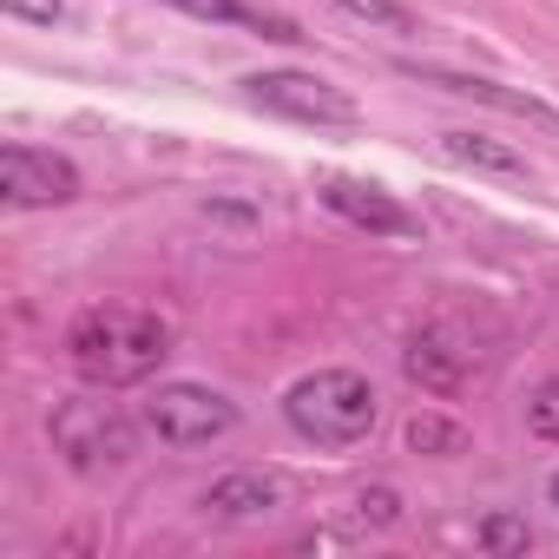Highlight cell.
<instances>
[{
	"mask_svg": "<svg viewBox=\"0 0 559 559\" xmlns=\"http://www.w3.org/2000/svg\"><path fill=\"white\" fill-rule=\"evenodd\" d=\"M408 448H421V454H461L467 435H461L454 421H441V415H415V421H408Z\"/></svg>",
	"mask_w": 559,
	"mask_h": 559,
	"instance_id": "13",
	"label": "cell"
},
{
	"mask_svg": "<svg viewBox=\"0 0 559 559\" xmlns=\"http://www.w3.org/2000/svg\"><path fill=\"white\" fill-rule=\"evenodd\" d=\"M165 8L198 14V21H217V27H250L263 40H297V27L284 14H263V8H250V0H165Z\"/></svg>",
	"mask_w": 559,
	"mask_h": 559,
	"instance_id": "10",
	"label": "cell"
},
{
	"mask_svg": "<svg viewBox=\"0 0 559 559\" xmlns=\"http://www.w3.org/2000/svg\"><path fill=\"white\" fill-rule=\"evenodd\" d=\"M546 493H552V507H559V474H552V487H546Z\"/></svg>",
	"mask_w": 559,
	"mask_h": 559,
	"instance_id": "18",
	"label": "cell"
},
{
	"mask_svg": "<svg viewBox=\"0 0 559 559\" xmlns=\"http://www.w3.org/2000/svg\"><path fill=\"white\" fill-rule=\"evenodd\" d=\"M284 415L317 448H356L376 428V389L356 369H317L284 395Z\"/></svg>",
	"mask_w": 559,
	"mask_h": 559,
	"instance_id": "2",
	"label": "cell"
},
{
	"mask_svg": "<svg viewBox=\"0 0 559 559\" xmlns=\"http://www.w3.org/2000/svg\"><path fill=\"white\" fill-rule=\"evenodd\" d=\"M53 448L73 461V467H99V461H126L139 448V428L112 408V402H93V395H73L53 408Z\"/></svg>",
	"mask_w": 559,
	"mask_h": 559,
	"instance_id": "4",
	"label": "cell"
},
{
	"mask_svg": "<svg viewBox=\"0 0 559 559\" xmlns=\"http://www.w3.org/2000/svg\"><path fill=\"white\" fill-rule=\"evenodd\" d=\"M243 93H250L263 112L297 119V126H356V119H362V106H356L343 86L317 80V73H250Z\"/></svg>",
	"mask_w": 559,
	"mask_h": 559,
	"instance_id": "5",
	"label": "cell"
},
{
	"mask_svg": "<svg viewBox=\"0 0 559 559\" xmlns=\"http://www.w3.org/2000/svg\"><path fill=\"white\" fill-rule=\"evenodd\" d=\"M323 204H330L336 217H349L356 230H369V237H421V217H415L408 204H395L382 185L330 178V185H323Z\"/></svg>",
	"mask_w": 559,
	"mask_h": 559,
	"instance_id": "7",
	"label": "cell"
},
{
	"mask_svg": "<svg viewBox=\"0 0 559 559\" xmlns=\"http://www.w3.org/2000/svg\"><path fill=\"white\" fill-rule=\"evenodd\" d=\"M67 356L93 389H132L171 356V323L145 304H93L67 330Z\"/></svg>",
	"mask_w": 559,
	"mask_h": 559,
	"instance_id": "1",
	"label": "cell"
},
{
	"mask_svg": "<svg viewBox=\"0 0 559 559\" xmlns=\"http://www.w3.org/2000/svg\"><path fill=\"white\" fill-rule=\"evenodd\" d=\"M408 73H421V67H408ZM421 80H435V86H448V93H467V99H487V106H500V112H526V119H552L539 99H526V93H507V86H493V80H467V73H421Z\"/></svg>",
	"mask_w": 559,
	"mask_h": 559,
	"instance_id": "12",
	"label": "cell"
},
{
	"mask_svg": "<svg viewBox=\"0 0 559 559\" xmlns=\"http://www.w3.org/2000/svg\"><path fill=\"white\" fill-rule=\"evenodd\" d=\"M276 500H284V487H276L270 474H230L204 493V513L211 520H263Z\"/></svg>",
	"mask_w": 559,
	"mask_h": 559,
	"instance_id": "9",
	"label": "cell"
},
{
	"mask_svg": "<svg viewBox=\"0 0 559 559\" xmlns=\"http://www.w3.org/2000/svg\"><path fill=\"white\" fill-rule=\"evenodd\" d=\"M441 152H448V158H461V165H474V171H507V178H526V158H520L513 145L480 139V132H448V139H441Z\"/></svg>",
	"mask_w": 559,
	"mask_h": 559,
	"instance_id": "11",
	"label": "cell"
},
{
	"mask_svg": "<svg viewBox=\"0 0 559 559\" xmlns=\"http://www.w3.org/2000/svg\"><path fill=\"white\" fill-rule=\"evenodd\" d=\"M480 546H487V552H526V526L500 513V520H487V526H480Z\"/></svg>",
	"mask_w": 559,
	"mask_h": 559,
	"instance_id": "16",
	"label": "cell"
},
{
	"mask_svg": "<svg viewBox=\"0 0 559 559\" xmlns=\"http://www.w3.org/2000/svg\"><path fill=\"white\" fill-rule=\"evenodd\" d=\"M402 369H408V382H421V389H435V395H461L467 382H474V349H461V343H448L441 330H421L415 343H408V356H402Z\"/></svg>",
	"mask_w": 559,
	"mask_h": 559,
	"instance_id": "8",
	"label": "cell"
},
{
	"mask_svg": "<svg viewBox=\"0 0 559 559\" xmlns=\"http://www.w3.org/2000/svg\"><path fill=\"white\" fill-rule=\"evenodd\" d=\"M336 8H349L356 21H376L389 34H415V14L402 8V0H336Z\"/></svg>",
	"mask_w": 559,
	"mask_h": 559,
	"instance_id": "14",
	"label": "cell"
},
{
	"mask_svg": "<svg viewBox=\"0 0 559 559\" xmlns=\"http://www.w3.org/2000/svg\"><path fill=\"white\" fill-rule=\"evenodd\" d=\"M14 21H34V27H53L60 21V0H0Z\"/></svg>",
	"mask_w": 559,
	"mask_h": 559,
	"instance_id": "17",
	"label": "cell"
},
{
	"mask_svg": "<svg viewBox=\"0 0 559 559\" xmlns=\"http://www.w3.org/2000/svg\"><path fill=\"white\" fill-rule=\"evenodd\" d=\"M145 428L165 448H211L237 428V402H224L217 389H198V382H158L145 395Z\"/></svg>",
	"mask_w": 559,
	"mask_h": 559,
	"instance_id": "3",
	"label": "cell"
},
{
	"mask_svg": "<svg viewBox=\"0 0 559 559\" xmlns=\"http://www.w3.org/2000/svg\"><path fill=\"white\" fill-rule=\"evenodd\" d=\"M0 191H8L14 211H40V204H67V198H80V171H73L60 152L8 145V152H0Z\"/></svg>",
	"mask_w": 559,
	"mask_h": 559,
	"instance_id": "6",
	"label": "cell"
},
{
	"mask_svg": "<svg viewBox=\"0 0 559 559\" xmlns=\"http://www.w3.org/2000/svg\"><path fill=\"white\" fill-rule=\"evenodd\" d=\"M526 428H533L539 441H559V376L533 389V402H526Z\"/></svg>",
	"mask_w": 559,
	"mask_h": 559,
	"instance_id": "15",
	"label": "cell"
}]
</instances>
